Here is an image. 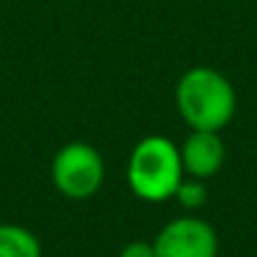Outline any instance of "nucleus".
Here are the masks:
<instances>
[{"mask_svg": "<svg viewBox=\"0 0 257 257\" xmlns=\"http://www.w3.org/2000/svg\"><path fill=\"white\" fill-rule=\"evenodd\" d=\"M217 232L199 217L172 219L154 239L157 257H217Z\"/></svg>", "mask_w": 257, "mask_h": 257, "instance_id": "nucleus-4", "label": "nucleus"}, {"mask_svg": "<svg viewBox=\"0 0 257 257\" xmlns=\"http://www.w3.org/2000/svg\"><path fill=\"white\" fill-rule=\"evenodd\" d=\"M179 154H182V167L189 177L209 179L224 164V142L219 139V132L192 128V134L179 147Z\"/></svg>", "mask_w": 257, "mask_h": 257, "instance_id": "nucleus-5", "label": "nucleus"}, {"mask_svg": "<svg viewBox=\"0 0 257 257\" xmlns=\"http://www.w3.org/2000/svg\"><path fill=\"white\" fill-rule=\"evenodd\" d=\"M126 179L132 192L144 202L172 199L184 179L179 147L167 137H144L128 157Z\"/></svg>", "mask_w": 257, "mask_h": 257, "instance_id": "nucleus-2", "label": "nucleus"}, {"mask_svg": "<svg viewBox=\"0 0 257 257\" xmlns=\"http://www.w3.org/2000/svg\"><path fill=\"white\" fill-rule=\"evenodd\" d=\"M103 159L96 147L86 142H71L53 157L51 179L56 189L68 199H88L103 184Z\"/></svg>", "mask_w": 257, "mask_h": 257, "instance_id": "nucleus-3", "label": "nucleus"}, {"mask_svg": "<svg viewBox=\"0 0 257 257\" xmlns=\"http://www.w3.org/2000/svg\"><path fill=\"white\" fill-rule=\"evenodd\" d=\"M118 257H157V249H154V242H128Z\"/></svg>", "mask_w": 257, "mask_h": 257, "instance_id": "nucleus-8", "label": "nucleus"}, {"mask_svg": "<svg viewBox=\"0 0 257 257\" xmlns=\"http://www.w3.org/2000/svg\"><path fill=\"white\" fill-rule=\"evenodd\" d=\"M174 199L184 207V209H199L204 202H207V187L202 184V179H182L177 192H174Z\"/></svg>", "mask_w": 257, "mask_h": 257, "instance_id": "nucleus-7", "label": "nucleus"}, {"mask_svg": "<svg viewBox=\"0 0 257 257\" xmlns=\"http://www.w3.org/2000/svg\"><path fill=\"white\" fill-rule=\"evenodd\" d=\"M174 98L187 126L199 132H222L237 111L234 86L209 66L189 68L179 78Z\"/></svg>", "mask_w": 257, "mask_h": 257, "instance_id": "nucleus-1", "label": "nucleus"}, {"mask_svg": "<svg viewBox=\"0 0 257 257\" xmlns=\"http://www.w3.org/2000/svg\"><path fill=\"white\" fill-rule=\"evenodd\" d=\"M0 257H41V242L21 224H0Z\"/></svg>", "mask_w": 257, "mask_h": 257, "instance_id": "nucleus-6", "label": "nucleus"}]
</instances>
